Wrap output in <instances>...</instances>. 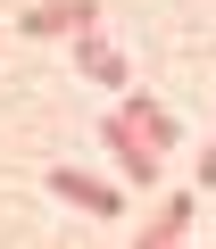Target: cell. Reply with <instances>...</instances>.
<instances>
[{
	"label": "cell",
	"instance_id": "obj_2",
	"mask_svg": "<svg viewBox=\"0 0 216 249\" xmlns=\"http://www.w3.org/2000/svg\"><path fill=\"white\" fill-rule=\"evenodd\" d=\"M42 183H50L67 208H83V216H117V208H125V191H117V183H100V175H83V166H50Z\"/></svg>",
	"mask_w": 216,
	"mask_h": 249
},
{
	"label": "cell",
	"instance_id": "obj_7",
	"mask_svg": "<svg viewBox=\"0 0 216 249\" xmlns=\"http://www.w3.org/2000/svg\"><path fill=\"white\" fill-rule=\"evenodd\" d=\"M199 183H216V142H208V150H199Z\"/></svg>",
	"mask_w": 216,
	"mask_h": 249
},
{
	"label": "cell",
	"instance_id": "obj_3",
	"mask_svg": "<svg viewBox=\"0 0 216 249\" xmlns=\"http://www.w3.org/2000/svg\"><path fill=\"white\" fill-rule=\"evenodd\" d=\"M100 142H108V158H117V166L133 175V183H158V166H166V158H158V150H150V142L133 133V124H125L117 108H108V116H100Z\"/></svg>",
	"mask_w": 216,
	"mask_h": 249
},
{
	"label": "cell",
	"instance_id": "obj_6",
	"mask_svg": "<svg viewBox=\"0 0 216 249\" xmlns=\"http://www.w3.org/2000/svg\"><path fill=\"white\" fill-rule=\"evenodd\" d=\"M183 232H191V191H175V199L150 216V232H142L133 249H183Z\"/></svg>",
	"mask_w": 216,
	"mask_h": 249
},
{
	"label": "cell",
	"instance_id": "obj_5",
	"mask_svg": "<svg viewBox=\"0 0 216 249\" xmlns=\"http://www.w3.org/2000/svg\"><path fill=\"white\" fill-rule=\"evenodd\" d=\"M75 67H83L91 83H108V91H125V83H133L125 50H117V42H100V34H75Z\"/></svg>",
	"mask_w": 216,
	"mask_h": 249
},
{
	"label": "cell",
	"instance_id": "obj_1",
	"mask_svg": "<svg viewBox=\"0 0 216 249\" xmlns=\"http://www.w3.org/2000/svg\"><path fill=\"white\" fill-rule=\"evenodd\" d=\"M25 34H34V42H58V34H100V0H34V9H25Z\"/></svg>",
	"mask_w": 216,
	"mask_h": 249
},
{
	"label": "cell",
	"instance_id": "obj_4",
	"mask_svg": "<svg viewBox=\"0 0 216 249\" xmlns=\"http://www.w3.org/2000/svg\"><path fill=\"white\" fill-rule=\"evenodd\" d=\"M117 116L133 124V133H142V142H150L158 158L175 150V108H166V100H150V91H125V100H117Z\"/></svg>",
	"mask_w": 216,
	"mask_h": 249
}]
</instances>
